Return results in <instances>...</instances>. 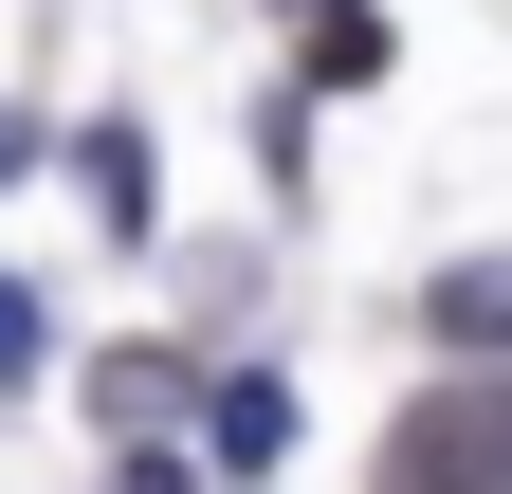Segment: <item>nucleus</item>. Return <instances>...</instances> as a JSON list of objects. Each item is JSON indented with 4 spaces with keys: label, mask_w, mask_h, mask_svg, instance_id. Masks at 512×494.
<instances>
[{
    "label": "nucleus",
    "mask_w": 512,
    "mask_h": 494,
    "mask_svg": "<svg viewBox=\"0 0 512 494\" xmlns=\"http://www.w3.org/2000/svg\"><path fill=\"white\" fill-rule=\"evenodd\" d=\"M74 183H92L110 238H147V129H128V110H110V129H74Z\"/></svg>",
    "instance_id": "obj_5"
},
{
    "label": "nucleus",
    "mask_w": 512,
    "mask_h": 494,
    "mask_svg": "<svg viewBox=\"0 0 512 494\" xmlns=\"http://www.w3.org/2000/svg\"><path fill=\"white\" fill-rule=\"evenodd\" d=\"M110 494H183V476H165V440H128V476H110Z\"/></svg>",
    "instance_id": "obj_8"
},
{
    "label": "nucleus",
    "mask_w": 512,
    "mask_h": 494,
    "mask_svg": "<svg viewBox=\"0 0 512 494\" xmlns=\"http://www.w3.org/2000/svg\"><path fill=\"white\" fill-rule=\"evenodd\" d=\"M55 366V312H37V275H0V385H37Z\"/></svg>",
    "instance_id": "obj_7"
},
{
    "label": "nucleus",
    "mask_w": 512,
    "mask_h": 494,
    "mask_svg": "<svg viewBox=\"0 0 512 494\" xmlns=\"http://www.w3.org/2000/svg\"><path fill=\"white\" fill-rule=\"evenodd\" d=\"M366 494H512V403L494 385H421L403 421H384Z\"/></svg>",
    "instance_id": "obj_1"
},
{
    "label": "nucleus",
    "mask_w": 512,
    "mask_h": 494,
    "mask_svg": "<svg viewBox=\"0 0 512 494\" xmlns=\"http://www.w3.org/2000/svg\"><path fill=\"white\" fill-rule=\"evenodd\" d=\"M92 421H110V440H165V421H183V348H110L92 366Z\"/></svg>",
    "instance_id": "obj_3"
},
{
    "label": "nucleus",
    "mask_w": 512,
    "mask_h": 494,
    "mask_svg": "<svg viewBox=\"0 0 512 494\" xmlns=\"http://www.w3.org/2000/svg\"><path fill=\"white\" fill-rule=\"evenodd\" d=\"M19 165H37V110H0V183H19Z\"/></svg>",
    "instance_id": "obj_9"
},
{
    "label": "nucleus",
    "mask_w": 512,
    "mask_h": 494,
    "mask_svg": "<svg viewBox=\"0 0 512 494\" xmlns=\"http://www.w3.org/2000/svg\"><path fill=\"white\" fill-rule=\"evenodd\" d=\"M421 312H439V348H458V366H476V348H512V238H494V257H458Z\"/></svg>",
    "instance_id": "obj_4"
},
{
    "label": "nucleus",
    "mask_w": 512,
    "mask_h": 494,
    "mask_svg": "<svg viewBox=\"0 0 512 494\" xmlns=\"http://www.w3.org/2000/svg\"><path fill=\"white\" fill-rule=\"evenodd\" d=\"M384 74V19H330V0H311V92H366Z\"/></svg>",
    "instance_id": "obj_6"
},
{
    "label": "nucleus",
    "mask_w": 512,
    "mask_h": 494,
    "mask_svg": "<svg viewBox=\"0 0 512 494\" xmlns=\"http://www.w3.org/2000/svg\"><path fill=\"white\" fill-rule=\"evenodd\" d=\"M202 458H220V476H275V458H293V385H275V366H238V385L202 403Z\"/></svg>",
    "instance_id": "obj_2"
}]
</instances>
